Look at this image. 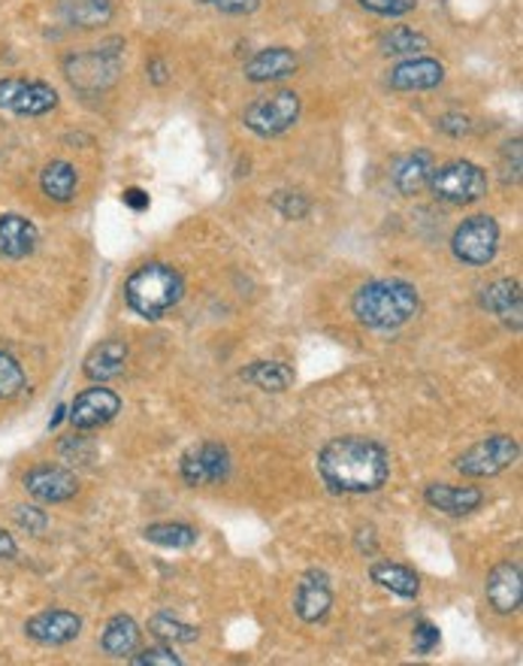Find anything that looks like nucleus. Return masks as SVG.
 <instances>
[{
  "label": "nucleus",
  "mask_w": 523,
  "mask_h": 666,
  "mask_svg": "<svg viewBox=\"0 0 523 666\" xmlns=\"http://www.w3.org/2000/svg\"><path fill=\"white\" fill-rule=\"evenodd\" d=\"M360 7L375 15H388V19H400L415 10L417 0H360Z\"/></svg>",
  "instance_id": "473e14b6"
},
{
  "label": "nucleus",
  "mask_w": 523,
  "mask_h": 666,
  "mask_svg": "<svg viewBox=\"0 0 523 666\" xmlns=\"http://www.w3.org/2000/svg\"><path fill=\"white\" fill-rule=\"evenodd\" d=\"M203 3H215V0H203Z\"/></svg>",
  "instance_id": "37998d69"
},
{
  "label": "nucleus",
  "mask_w": 523,
  "mask_h": 666,
  "mask_svg": "<svg viewBox=\"0 0 523 666\" xmlns=\"http://www.w3.org/2000/svg\"><path fill=\"white\" fill-rule=\"evenodd\" d=\"M40 246V230L24 215H0V255L7 258H28Z\"/></svg>",
  "instance_id": "6ab92c4d"
},
{
  "label": "nucleus",
  "mask_w": 523,
  "mask_h": 666,
  "mask_svg": "<svg viewBox=\"0 0 523 666\" xmlns=\"http://www.w3.org/2000/svg\"><path fill=\"white\" fill-rule=\"evenodd\" d=\"M318 473L336 494H372L391 476V454L367 437H339L318 454Z\"/></svg>",
  "instance_id": "f257e3e1"
},
{
  "label": "nucleus",
  "mask_w": 523,
  "mask_h": 666,
  "mask_svg": "<svg viewBox=\"0 0 523 666\" xmlns=\"http://www.w3.org/2000/svg\"><path fill=\"white\" fill-rule=\"evenodd\" d=\"M124 203H128V206H133V210L140 213V210H149V194H145V191H140V189H128V191H124Z\"/></svg>",
  "instance_id": "a19ab883"
},
{
  "label": "nucleus",
  "mask_w": 523,
  "mask_h": 666,
  "mask_svg": "<svg viewBox=\"0 0 523 666\" xmlns=\"http://www.w3.org/2000/svg\"><path fill=\"white\" fill-rule=\"evenodd\" d=\"M334 606V591H330V576L324 570H309L297 584L294 594V609L306 624L322 621Z\"/></svg>",
  "instance_id": "4468645a"
},
{
  "label": "nucleus",
  "mask_w": 523,
  "mask_h": 666,
  "mask_svg": "<svg viewBox=\"0 0 523 666\" xmlns=\"http://www.w3.org/2000/svg\"><path fill=\"white\" fill-rule=\"evenodd\" d=\"M149 79H152V85H167L170 83V67L164 58H152L149 61Z\"/></svg>",
  "instance_id": "ea45409f"
},
{
  "label": "nucleus",
  "mask_w": 523,
  "mask_h": 666,
  "mask_svg": "<svg viewBox=\"0 0 523 666\" xmlns=\"http://www.w3.org/2000/svg\"><path fill=\"white\" fill-rule=\"evenodd\" d=\"M15 522H19V527H24L28 534H43L48 527L46 512L36 509V506H19V509H15Z\"/></svg>",
  "instance_id": "c9c22d12"
},
{
  "label": "nucleus",
  "mask_w": 523,
  "mask_h": 666,
  "mask_svg": "<svg viewBox=\"0 0 523 666\" xmlns=\"http://www.w3.org/2000/svg\"><path fill=\"white\" fill-rule=\"evenodd\" d=\"M439 645V631L429 624V621H421L415 627V655L427 657L433 655V648Z\"/></svg>",
  "instance_id": "e433bc0d"
},
{
  "label": "nucleus",
  "mask_w": 523,
  "mask_h": 666,
  "mask_svg": "<svg viewBox=\"0 0 523 666\" xmlns=\"http://www.w3.org/2000/svg\"><path fill=\"white\" fill-rule=\"evenodd\" d=\"M429 191L445 203L454 206H469L488 194V173L472 161H451L433 170Z\"/></svg>",
  "instance_id": "39448f33"
},
{
  "label": "nucleus",
  "mask_w": 523,
  "mask_h": 666,
  "mask_svg": "<svg viewBox=\"0 0 523 666\" xmlns=\"http://www.w3.org/2000/svg\"><path fill=\"white\" fill-rule=\"evenodd\" d=\"M143 536L149 539V543H155V546H164V548H190L197 539H200V534H197L190 524H176V522L152 524V527H145Z\"/></svg>",
  "instance_id": "cd10ccee"
},
{
  "label": "nucleus",
  "mask_w": 523,
  "mask_h": 666,
  "mask_svg": "<svg viewBox=\"0 0 523 666\" xmlns=\"http://www.w3.org/2000/svg\"><path fill=\"white\" fill-rule=\"evenodd\" d=\"M121 412V397L109 388H88L70 406V425L76 430H97Z\"/></svg>",
  "instance_id": "9b49d317"
},
{
  "label": "nucleus",
  "mask_w": 523,
  "mask_h": 666,
  "mask_svg": "<svg viewBox=\"0 0 523 666\" xmlns=\"http://www.w3.org/2000/svg\"><path fill=\"white\" fill-rule=\"evenodd\" d=\"M451 249L466 267H488L500 251V225L490 215H472L454 230Z\"/></svg>",
  "instance_id": "0eeeda50"
},
{
  "label": "nucleus",
  "mask_w": 523,
  "mask_h": 666,
  "mask_svg": "<svg viewBox=\"0 0 523 666\" xmlns=\"http://www.w3.org/2000/svg\"><path fill=\"white\" fill-rule=\"evenodd\" d=\"M521 458V445L505 437V433H497V437H488L484 442L472 445L469 452L457 458V470L469 479H490L500 476L502 470L517 464Z\"/></svg>",
  "instance_id": "6e6552de"
},
{
  "label": "nucleus",
  "mask_w": 523,
  "mask_h": 666,
  "mask_svg": "<svg viewBox=\"0 0 523 666\" xmlns=\"http://www.w3.org/2000/svg\"><path fill=\"white\" fill-rule=\"evenodd\" d=\"M182 298H185V279L170 264H143L124 282V303L149 322L164 319L170 310H176Z\"/></svg>",
  "instance_id": "7ed1b4c3"
},
{
  "label": "nucleus",
  "mask_w": 523,
  "mask_h": 666,
  "mask_svg": "<svg viewBox=\"0 0 523 666\" xmlns=\"http://www.w3.org/2000/svg\"><path fill=\"white\" fill-rule=\"evenodd\" d=\"M133 666H182V657L173 655V648L167 645H155V648H145L140 655H131Z\"/></svg>",
  "instance_id": "72a5a7b5"
},
{
  "label": "nucleus",
  "mask_w": 523,
  "mask_h": 666,
  "mask_svg": "<svg viewBox=\"0 0 523 666\" xmlns=\"http://www.w3.org/2000/svg\"><path fill=\"white\" fill-rule=\"evenodd\" d=\"M124 364H128V345L121 340H103L88 352L83 369L91 382H109L124 373Z\"/></svg>",
  "instance_id": "412c9836"
},
{
  "label": "nucleus",
  "mask_w": 523,
  "mask_h": 666,
  "mask_svg": "<svg viewBox=\"0 0 523 666\" xmlns=\"http://www.w3.org/2000/svg\"><path fill=\"white\" fill-rule=\"evenodd\" d=\"M445 79V67L436 58H408L396 64L388 76V83L396 92H427Z\"/></svg>",
  "instance_id": "dca6fc26"
},
{
  "label": "nucleus",
  "mask_w": 523,
  "mask_h": 666,
  "mask_svg": "<svg viewBox=\"0 0 523 666\" xmlns=\"http://www.w3.org/2000/svg\"><path fill=\"white\" fill-rule=\"evenodd\" d=\"M421 298L417 288L403 279H379L367 282L355 294L357 322L375 327V331H396L417 315Z\"/></svg>",
  "instance_id": "f03ea898"
},
{
  "label": "nucleus",
  "mask_w": 523,
  "mask_h": 666,
  "mask_svg": "<svg viewBox=\"0 0 523 666\" xmlns=\"http://www.w3.org/2000/svg\"><path fill=\"white\" fill-rule=\"evenodd\" d=\"M488 600L500 615H512L521 609L523 576L517 563H500L488 576Z\"/></svg>",
  "instance_id": "2eb2a0df"
},
{
  "label": "nucleus",
  "mask_w": 523,
  "mask_h": 666,
  "mask_svg": "<svg viewBox=\"0 0 523 666\" xmlns=\"http://www.w3.org/2000/svg\"><path fill=\"white\" fill-rule=\"evenodd\" d=\"M372 582H379L381 588H388L391 594L405 597V600H415L417 591H421V579H417V572H412L403 563H391V560H384V563H375L372 570Z\"/></svg>",
  "instance_id": "b1692460"
},
{
  "label": "nucleus",
  "mask_w": 523,
  "mask_h": 666,
  "mask_svg": "<svg viewBox=\"0 0 523 666\" xmlns=\"http://www.w3.org/2000/svg\"><path fill=\"white\" fill-rule=\"evenodd\" d=\"M299 95L297 92H275V95L258 97L242 112V125L258 137H279L291 131L299 119Z\"/></svg>",
  "instance_id": "423d86ee"
},
{
  "label": "nucleus",
  "mask_w": 523,
  "mask_h": 666,
  "mask_svg": "<svg viewBox=\"0 0 523 666\" xmlns=\"http://www.w3.org/2000/svg\"><path fill=\"white\" fill-rule=\"evenodd\" d=\"M242 379L251 382L254 388H261V391H287L291 385H294V369L282 364V361H258V364H251L249 369H242Z\"/></svg>",
  "instance_id": "a878e982"
},
{
  "label": "nucleus",
  "mask_w": 523,
  "mask_h": 666,
  "mask_svg": "<svg viewBox=\"0 0 523 666\" xmlns=\"http://www.w3.org/2000/svg\"><path fill=\"white\" fill-rule=\"evenodd\" d=\"M261 0H215V7L227 15H249V12L258 10Z\"/></svg>",
  "instance_id": "58836bf2"
},
{
  "label": "nucleus",
  "mask_w": 523,
  "mask_h": 666,
  "mask_svg": "<svg viewBox=\"0 0 523 666\" xmlns=\"http://www.w3.org/2000/svg\"><path fill=\"white\" fill-rule=\"evenodd\" d=\"M299 58L297 52H291L287 46H273L258 52L254 58L246 64V79L249 83H275V79H285L291 73H297Z\"/></svg>",
  "instance_id": "f3484780"
},
{
  "label": "nucleus",
  "mask_w": 523,
  "mask_h": 666,
  "mask_svg": "<svg viewBox=\"0 0 523 666\" xmlns=\"http://www.w3.org/2000/svg\"><path fill=\"white\" fill-rule=\"evenodd\" d=\"M24 491L36 497L40 503H64V500L76 497L79 491V479L73 476L64 466H34L24 476Z\"/></svg>",
  "instance_id": "ddd939ff"
},
{
  "label": "nucleus",
  "mask_w": 523,
  "mask_h": 666,
  "mask_svg": "<svg viewBox=\"0 0 523 666\" xmlns=\"http://www.w3.org/2000/svg\"><path fill=\"white\" fill-rule=\"evenodd\" d=\"M273 206L279 213L291 218V222H299V218H306L312 210V203L306 194H299V191H275Z\"/></svg>",
  "instance_id": "2f4dec72"
},
{
  "label": "nucleus",
  "mask_w": 523,
  "mask_h": 666,
  "mask_svg": "<svg viewBox=\"0 0 523 666\" xmlns=\"http://www.w3.org/2000/svg\"><path fill=\"white\" fill-rule=\"evenodd\" d=\"M24 633L40 645H67L83 633V619L67 609H48L28 621Z\"/></svg>",
  "instance_id": "f8f14e48"
},
{
  "label": "nucleus",
  "mask_w": 523,
  "mask_h": 666,
  "mask_svg": "<svg viewBox=\"0 0 523 666\" xmlns=\"http://www.w3.org/2000/svg\"><path fill=\"white\" fill-rule=\"evenodd\" d=\"M178 473L190 488L227 482V476H230V452L221 442H200V445H194V449L182 454Z\"/></svg>",
  "instance_id": "1a4fd4ad"
},
{
  "label": "nucleus",
  "mask_w": 523,
  "mask_h": 666,
  "mask_svg": "<svg viewBox=\"0 0 523 666\" xmlns=\"http://www.w3.org/2000/svg\"><path fill=\"white\" fill-rule=\"evenodd\" d=\"M427 46V36L417 34L412 28H405V24H396V28H391L388 34L381 36V52L384 55H412L415 58V52H424Z\"/></svg>",
  "instance_id": "c85d7f7f"
},
{
  "label": "nucleus",
  "mask_w": 523,
  "mask_h": 666,
  "mask_svg": "<svg viewBox=\"0 0 523 666\" xmlns=\"http://www.w3.org/2000/svg\"><path fill=\"white\" fill-rule=\"evenodd\" d=\"M0 107L15 116H46L58 107V92L40 79H0Z\"/></svg>",
  "instance_id": "9d476101"
},
{
  "label": "nucleus",
  "mask_w": 523,
  "mask_h": 666,
  "mask_svg": "<svg viewBox=\"0 0 523 666\" xmlns=\"http://www.w3.org/2000/svg\"><path fill=\"white\" fill-rule=\"evenodd\" d=\"M19 555V546H15V539H12L3 527H0V560H12Z\"/></svg>",
  "instance_id": "79ce46f5"
},
{
  "label": "nucleus",
  "mask_w": 523,
  "mask_h": 666,
  "mask_svg": "<svg viewBox=\"0 0 523 666\" xmlns=\"http://www.w3.org/2000/svg\"><path fill=\"white\" fill-rule=\"evenodd\" d=\"M40 185H43V194H46L48 201L70 203L73 197H76V189H79L76 166L67 164V161H52V164H46V170H43Z\"/></svg>",
  "instance_id": "393cba45"
},
{
  "label": "nucleus",
  "mask_w": 523,
  "mask_h": 666,
  "mask_svg": "<svg viewBox=\"0 0 523 666\" xmlns=\"http://www.w3.org/2000/svg\"><path fill=\"white\" fill-rule=\"evenodd\" d=\"M140 624L131 615H116L100 636V645L109 657H131L140 648Z\"/></svg>",
  "instance_id": "5701e85b"
},
{
  "label": "nucleus",
  "mask_w": 523,
  "mask_h": 666,
  "mask_svg": "<svg viewBox=\"0 0 523 666\" xmlns=\"http://www.w3.org/2000/svg\"><path fill=\"white\" fill-rule=\"evenodd\" d=\"M424 500H427L433 509L445 512V515H469V512H476L484 503V494H481V488H472V485L460 488V485L436 482V485H427Z\"/></svg>",
  "instance_id": "aec40b11"
},
{
  "label": "nucleus",
  "mask_w": 523,
  "mask_h": 666,
  "mask_svg": "<svg viewBox=\"0 0 523 666\" xmlns=\"http://www.w3.org/2000/svg\"><path fill=\"white\" fill-rule=\"evenodd\" d=\"M439 128L445 133H451V137H464V133L472 131L469 119H466V116H460V112H448V116H442Z\"/></svg>",
  "instance_id": "4c0bfd02"
},
{
  "label": "nucleus",
  "mask_w": 523,
  "mask_h": 666,
  "mask_svg": "<svg viewBox=\"0 0 523 666\" xmlns=\"http://www.w3.org/2000/svg\"><path fill=\"white\" fill-rule=\"evenodd\" d=\"M481 307L493 315H500L502 322L521 331V315H523V294L521 282L517 279H497L493 286L484 288L481 294Z\"/></svg>",
  "instance_id": "a211bd4d"
},
{
  "label": "nucleus",
  "mask_w": 523,
  "mask_h": 666,
  "mask_svg": "<svg viewBox=\"0 0 523 666\" xmlns=\"http://www.w3.org/2000/svg\"><path fill=\"white\" fill-rule=\"evenodd\" d=\"M149 633H155L161 643L170 645H190L197 643V636H200L197 627H190V624L173 619V615H155V619H149Z\"/></svg>",
  "instance_id": "c756f323"
},
{
  "label": "nucleus",
  "mask_w": 523,
  "mask_h": 666,
  "mask_svg": "<svg viewBox=\"0 0 523 666\" xmlns=\"http://www.w3.org/2000/svg\"><path fill=\"white\" fill-rule=\"evenodd\" d=\"M64 15L76 28H97L112 19V0H64Z\"/></svg>",
  "instance_id": "bb28decb"
},
{
  "label": "nucleus",
  "mask_w": 523,
  "mask_h": 666,
  "mask_svg": "<svg viewBox=\"0 0 523 666\" xmlns=\"http://www.w3.org/2000/svg\"><path fill=\"white\" fill-rule=\"evenodd\" d=\"M121 55H124V40L112 36L107 43H100L91 52H79L64 61V76L79 95H103L109 92L121 73Z\"/></svg>",
  "instance_id": "20e7f679"
},
{
  "label": "nucleus",
  "mask_w": 523,
  "mask_h": 666,
  "mask_svg": "<svg viewBox=\"0 0 523 666\" xmlns=\"http://www.w3.org/2000/svg\"><path fill=\"white\" fill-rule=\"evenodd\" d=\"M24 388V369L22 364L10 355V352H0V397L12 400L19 397Z\"/></svg>",
  "instance_id": "7c9ffc66"
},
{
  "label": "nucleus",
  "mask_w": 523,
  "mask_h": 666,
  "mask_svg": "<svg viewBox=\"0 0 523 666\" xmlns=\"http://www.w3.org/2000/svg\"><path fill=\"white\" fill-rule=\"evenodd\" d=\"M502 182L505 185L521 182V140H512L502 149Z\"/></svg>",
  "instance_id": "f704fd0d"
},
{
  "label": "nucleus",
  "mask_w": 523,
  "mask_h": 666,
  "mask_svg": "<svg viewBox=\"0 0 523 666\" xmlns=\"http://www.w3.org/2000/svg\"><path fill=\"white\" fill-rule=\"evenodd\" d=\"M433 170H436L433 155H429L427 149H417V152L400 158V161L393 164V185H396L400 194L412 197V194H417V191L427 189Z\"/></svg>",
  "instance_id": "4be33fe9"
}]
</instances>
